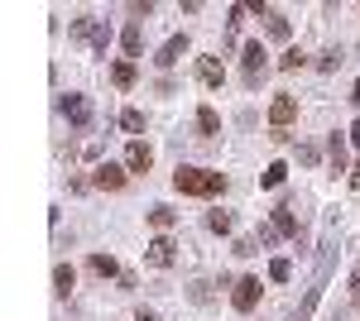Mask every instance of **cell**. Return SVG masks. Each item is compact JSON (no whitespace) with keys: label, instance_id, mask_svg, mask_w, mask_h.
<instances>
[{"label":"cell","instance_id":"cell-1","mask_svg":"<svg viewBox=\"0 0 360 321\" xmlns=\"http://www.w3.org/2000/svg\"><path fill=\"white\" fill-rule=\"evenodd\" d=\"M173 188L183 192V197H217V192H226V173L193 168V163H178V173H173Z\"/></svg>","mask_w":360,"mask_h":321},{"label":"cell","instance_id":"cell-2","mask_svg":"<svg viewBox=\"0 0 360 321\" xmlns=\"http://www.w3.org/2000/svg\"><path fill=\"white\" fill-rule=\"evenodd\" d=\"M72 39L91 44V53H106V44H111V25L96 20V15H77V20H72Z\"/></svg>","mask_w":360,"mask_h":321},{"label":"cell","instance_id":"cell-3","mask_svg":"<svg viewBox=\"0 0 360 321\" xmlns=\"http://www.w3.org/2000/svg\"><path fill=\"white\" fill-rule=\"evenodd\" d=\"M125 178H130L125 163H96V168H91V188H101V192H120Z\"/></svg>","mask_w":360,"mask_h":321},{"label":"cell","instance_id":"cell-4","mask_svg":"<svg viewBox=\"0 0 360 321\" xmlns=\"http://www.w3.org/2000/svg\"><path fill=\"white\" fill-rule=\"evenodd\" d=\"M58 106H63V115H68V120H72L77 130H86V125H91V101H86L82 91H68V96H63Z\"/></svg>","mask_w":360,"mask_h":321},{"label":"cell","instance_id":"cell-5","mask_svg":"<svg viewBox=\"0 0 360 321\" xmlns=\"http://www.w3.org/2000/svg\"><path fill=\"white\" fill-rule=\"evenodd\" d=\"M144 259L154 268H173V259H178V244L168 240V235H154V240L144 244Z\"/></svg>","mask_w":360,"mask_h":321},{"label":"cell","instance_id":"cell-6","mask_svg":"<svg viewBox=\"0 0 360 321\" xmlns=\"http://www.w3.org/2000/svg\"><path fill=\"white\" fill-rule=\"evenodd\" d=\"M269 120H274V130H288V125L298 120V96L278 91V96H274V106H269Z\"/></svg>","mask_w":360,"mask_h":321},{"label":"cell","instance_id":"cell-7","mask_svg":"<svg viewBox=\"0 0 360 321\" xmlns=\"http://www.w3.org/2000/svg\"><path fill=\"white\" fill-rule=\"evenodd\" d=\"M125 168H130V173H149V168H154V149H149L144 139H130V144H125Z\"/></svg>","mask_w":360,"mask_h":321},{"label":"cell","instance_id":"cell-8","mask_svg":"<svg viewBox=\"0 0 360 321\" xmlns=\"http://www.w3.org/2000/svg\"><path fill=\"white\" fill-rule=\"evenodd\" d=\"M264 44H259V39H255V44H245V58H240V63H245V81L250 86H259V77H264Z\"/></svg>","mask_w":360,"mask_h":321},{"label":"cell","instance_id":"cell-9","mask_svg":"<svg viewBox=\"0 0 360 321\" xmlns=\"http://www.w3.org/2000/svg\"><path fill=\"white\" fill-rule=\"evenodd\" d=\"M231 302H236V312H255V307H259V278H240L236 293H231Z\"/></svg>","mask_w":360,"mask_h":321},{"label":"cell","instance_id":"cell-10","mask_svg":"<svg viewBox=\"0 0 360 321\" xmlns=\"http://www.w3.org/2000/svg\"><path fill=\"white\" fill-rule=\"evenodd\" d=\"M183 53H188V34H173V39H168L164 48L154 53V63H159V67H173V63H178Z\"/></svg>","mask_w":360,"mask_h":321},{"label":"cell","instance_id":"cell-11","mask_svg":"<svg viewBox=\"0 0 360 321\" xmlns=\"http://www.w3.org/2000/svg\"><path fill=\"white\" fill-rule=\"evenodd\" d=\"M274 230L298 240V216H293V207H288V202H278V207H274Z\"/></svg>","mask_w":360,"mask_h":321},{"label":"cell","instance_id":"cell-12","mask_svg":"<svg viewBox=\"0 0 360 321\" xmlns=\"http://www.w3.org/2000/svg\"><path fill=\"white\" fill-rule=\"evenodd\" d=\"M197 77L207 81V86H221V81H226V67H221V58H202V63H197Z\"/></svg>","mask_w":360,"mask_h":321},{"label":"cell","instance_id":"cell-13","mask_svg":"<svg viewBox=\"0 0 360 321\" xmlns=\"http://www.w3.org/2000/svg\"><path fill=\"white\" fill-rule=\"evenodd\" d=\"M72 288H77V273H72V264H58V268H53V293H58V297H72Z\"/></svg>","mask_w":360,"mask_h":321},{"label":"cell","instance_id":"cell-14","mask_svg":"<svg viewBox=\"0 0 360 321\" xmlns=\"http://www.w3.org/2000/svg\"><path fill=\"white\" fill-rule=\"evenodd\" d=\"M264 29H269V39H288V15L269 5V10H264Z\"/></svg>","mask_w":360,"mask_h":321},{"label":"cell","instance_id":"cell-15","mask_svg":"<svg viewBox=\"0 0 360 321\" xmlns=\"http://www.w3.org/2000/svg\"><path fill=\"white\" fill-rule=\"evenodd\" d=\"M173 221H178V211H173V207H164V202H159V207H149V225H154L159 235H164V230H173Z\"/></svg>","mask_w":360,"mask_h":321},{"label":"cell","instance_id":"cell-16","mask_svg":"<svg viewBox=\"0 0 360 321\" xmlns=\"http://www.w3.org/2000/svg\"><path fill=\"white\" fill-rule=\"evenodd\" d=\"M86 268H91L96 278H120V264H115L111 254H91V259H86Z\"/></svg>","mask_w":360,"mask_h":321},{"label":"cell","instance_id":"cell-17","mask_svg":"<svg viewBox=\"0 0 360 321\" xmlns=\"http://www.w3.org/2000/svg\"><path fill=\"white\" fill-rule=\"evenodd\" d=\"M120 44H125V53H130V58H139V48H144V29H139V20H135V25H125Z\"/></svg>","mask_w":360,"mask_h":321},{"label":"cell","instance_id":"cell-18","mask_svg":"<svg viewBox=\"0 0 360 321\" xmlns=\"http://www.w3.org/2000/svg\"><path fill=\"white\" fill-rule=\"evenodd\" d=\"M135 77H139L135 63H115V67H111V81L120 86V91H130V86H135Z\"/></svg>","mask_w":360,"mask_h":321},{"label":"cell","instance_id":"cell-19","mask_svg":"<svg viewBox=\"0 0 360 321\" xmlns=\"http://www.w3.org/2000/svg\"><path fill=\"white\" fill-rule=\"evenodd\" d=\"M197 130H202V134H221V115H217L212 106H202V110H197Z\"/></svg>","mask_w":360,"mask_h":321},{"label":"cell","instance_id":"cell-20","mask_svg":"<svg viewBox=\"0 0 360 321\" xmlns=\"http://www.w3.org/2000/svg\"><path fill=\"white\" fill-rule=\"evenodd\" d=\"M327 159H332L336 173L346 168V139H341V134H332V139H327Z\"/></svg>","mask_w":360,"mask_h":321},{"label":"cell","instance_id":"cell-21","mask_svg":"<svg viewBox=\"0 0 360 321\" xmlns=\"http://www.w3.org/2000/svg\"><path fill=\"white\" fill-rule=\"evenodd\" d=\"M283 178H288V163H269V168L259 173V188H278Z\"/></svg>","mask_w":360,"mask_h":321},{"label":"cell","instance_id":"cell-22","mask_svg":"<svg viewBox=\"0 0 360 321\" xmlns=\"http://www.w3.org/2000/svg\"><path fill=\"white\" fill-rule=\"evenodd\" d=\"M120 130L125 134H144V110H120Z\"/></svg>","mask_w":360,"mask_h":321},{"label":"cell","instance_id":"cell-23","mask_svg":"<svg viewBox=\"0 0 360 321\" xmlns=\"http://www.w3.org/2000/svg\"><path fill=\"white\" fill-rule=\"evenodd\" d=\"M303 63H307V53H303V48H283V58H278V67H283V72H298Z\"/></svg>","mask_w":360,"mask_h":321},{"label":"cell","instance_id":"cell-24","mask_svg":"<svg viewBox=\"0 0 360 321\" xmlns=\"http://www.w3.org/2000/svg\"><path fill=\"white\" fill-rule=\"evenodd\" d=\"M231 225H236L231 211H212V216H207V230H217V235H231Z\"/></svg>","mask_w":360,"mask_h":321},{"label":"cell","instance_id":"cell-25","mask_svg":"<svg viewBox=\"0 0 360 321\" xmlns=\"http://www.w3.org/2000/svg\"><path fill=\"white\" fill-rule=\"evenodd\" d=\"M317 67H322V72H336V67H341V48H327V53H317Z\"/></svg>","mask_w":360,"mask_h":321},{"label":"cell","instance_id":"cell-26","mask_svg":"<svg viewBox=\"0 0 360 321\" xmlns=\"http://www.w3.org/2000/svg\"><path fill=\"white\" fill-rule=\"evenodd\" d=\"M269 278H274V283H288V278H293V264H288V259H274V264H269Z\"/></svg>","mask_w":360,"mask_h":321},{"label":"cell","instance_id":"cell-27","mask_svg":"<svg viewBox=\"0 0 360 321\" xmlns=\"http://www.w3.org/2000/svg\"><path fill=\"white\" fill-rule=\"evenodd\" d=\"M255 240H259V244H278V230H274V221H269V225H259V230H255Z\"/></svg>","mask_w":360,"mask_h":321},{"label":"cell","instance_id":"cell-28","mask_svg":"<svg viewBox=\"0 0 360 321\" xmlns=\"http://www.w3.org/2000/svg\"><path fill=\"white\" fill-rule=\"evenodd\" d=\"M298 163H303V168H317V149H312V144H298Z\"/></svg>","mask_w":360,"mask_h":321},{"label":"cell","instance_id":"cell-29","mask_svg":"<svg viewBox=\"0 0 360 321\" xmlns=\"http://www.w3.org/2000/svg\"><path fill=\"white\" fill-rule=\"evenodd\" d=\"M236 254L250 259V254H259V240H236Z\"/></svg>","mask_w":360,"mask_h":321},{"label":"cell","instance_id":"cell-30","mask_svg":"<svg viewBox=\"0 0 360 321\" xmlns=\"http://www.w3.org/2000/svg\"><path fill=\"white\" fill-rule=\"evenodd\" d=\"M130 15H139V20H149V15H154V5H149V0H135V5H130Z\"/></svg>","mask_w":360,"mask_h":321},{"label":"cell","instance_id":"cell-31","mask_svg":"<svg viewBox=\"0 0 360 321\" xmlns=\"http://www.w3.org/2000/svg\"><path fill=\"white\" fill-rule=\"evenodd\" d=\"M193 302H212V288L207 283H193Z\"/></svg>","mask_w":360,"mask_h":321},{"label":"cell","instance_id":"cell-32","mask_svg":"<svg viewBox=\"0 0 360 321\" xmlns=\"http://www.w3.org/2000/svg\"><path fill=\"white\" fill-rule=\"evenodd\" d=\"M351 302L360 307V273H351Z\"/></svg>","mask_w":360,"mask_h":321},{"label":"cell","instance_id":"cell-33","mask_svg":"<svg viewBox=\"0 0 360 321\" xmlns=\"http://www.w3.org/2000/svg\"><path fill=\"white\" fill-rule=\"evenodd\" d=\"M351 188H360V163H356V168H351Z\"/></svg>","mask_w":360,"mask_h":321},{"label":"cell","instance_id":"cell-34","mask_svg":"<svg viewBox=\"0 0 360 321\" xmlns=\"http://www.w3.org/2000/svg\"><path fill=\"white\" fill-rule=\"evenodd\" d=\"M135 321H159V312H139V317Z\"/></svg>","mask_w":360,"mask_h":321},{"label":"cell","instance_id":"cell-35","mask_svg":"<svg viewBox=\"0 0 360 321\" xmlns=\"http://www.w3.org/2000/svg\"><path fill=\"white\" fill-rule=\"evenodd\" d=\"M351 101H356V106H360V77H356V86H351Z\"/></svg>","mask_w":360,"mask_h":321},{"label":"cell","instance_id":"cell-36","mask_svg":"<svg viewBox=\"0 0 360 321\" xmlns=\"http://www.w3.org/2000/svg\"><path fill=\"white\" fill-rule=\"evenodd\" d=\"M351 139H356V144H360V120H356V125H351Z\"/></svg>","mask_w":360,"mask_h":321}]
</instances>
